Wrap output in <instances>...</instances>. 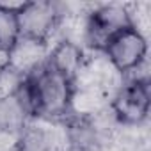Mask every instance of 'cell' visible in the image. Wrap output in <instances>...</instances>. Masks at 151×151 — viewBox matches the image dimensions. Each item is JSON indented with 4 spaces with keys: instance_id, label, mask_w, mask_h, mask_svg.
Wrapping results in <instances>:
<instances>
[{
    "instance_id": "obj_1",
    "label": "cell",
    "mask_w": 151,
    "mask_h": 151,
    "mask_svg": "<svg viewBox=\"0 0 151 151\" xmlns=\"http://www.w3.org/2000/svg\"><path fill=\"white\" fill-rule=\"evenodd\" d=\"M14 94L32 121L64 123L73 116L77 84L52 69L45 59L23 75V80Z\"/></svg>"
},
{
    "instance_id": "obj_2",
    "label": "cell",
    "mask_w": 151,
    "mask_h": 151,
    "mask_svg": "<svg viewBox=\"0 0 151 151\" xmlns=\"http://www.w3.org/2000/svg\"><path fill=\"white\" fill-rule=\"evenodd\" d=\"M64 18L66 14L62 4L48 0L22 2L20 9L16 11L20 37L50 46V39L59 30Z\"/></svg>"
},
{
    "instance_id": "obj_3",
    "label": "cell",
    "mask_w": 151,
    "mask_h": 151,
    "mask_svg": "<svg viewBox=\"0 0 151 151\" xmlns=\"http://www.w3.org/2000/svg\"><path fill=\"white\" fill-rule=\"evenodd\" d=\"M137 25L130 6L126 4H100L86 14L84 41L89 48L101 52L107 41L126 27Z\"/></svg>"
},
{
    "instance_id": "obj_4",
    "label": "cell",
    "mask_w": 151,
    "mask_h": 151,
    "mask_svg": "<svg viewBox=\"0 0 151 151\" xmlns=\"http://www.w3.org/2000/svg\"><path fill=\"white\" fill-rule=\"evenodd\" d=\"M151 86L146 77H135L121 84L112 96L110 110L121 126H140L149 116Z\"/></svg>"
},
{
    "instance_id": "obj_5",
    "label": "cell",
    "mask_w": 151,
    "mask_h": 151,
    "mask_svg": "<svg viewBox=\"0 0 151 151\" xmlns=\"http://www.w3.org/2000/svg\"><path fill=\"white\" fill-rule=\"evenodd\" d=\"M101 53L114 71L128 75L144 64L147 55V39L137 25H132L114 34L103 46Z\"/></svg>"
},
{
    "instance_id": "obj_6",
    "label": "cell",
    "mask_w": 151,
    "mask_h": 151,
    "mask_svg": "<svg viewBox=\"0 0 151 151\" xmlns=\"http://www.w3.org/2000/svg\"><path fill=\"white\" fill-rule=\"evenodd\" d=\"M46 62L52 69H55L59 75H62L64 78L77 84L80 73L86 71L87 57H86L84 46L78 45L77 41L60 39L52 48H48Z\"/></svg>"
},
{
    "instance_id": "obj_7",
    "label": "cell",
    "mask_w": 151,
    "mask_h": 151,
    "mask_svg": "<svg viewBox=\"0 0 151 151\" xmlns=\"http://www.w3.org/2000/svg\"><path fill=\"white\" fill-rule=\"evenodd\" d=\"M29 123H32V119L16 94L0 98V135L16 139Z\"/></svg>"
},
{
    "instance_id": "obj_8",
    "label": "cell",
    "mask_w": 151,
    "mask_h": 151,
    "mask_svg": "<svg viewBox=\"0 0 151 151\" xmlns=\"http://www.w3.org/2000/svg\"><path fill=\"white\" fill-rule=\"evenodd\" d=\"M64 147H57L53 135L50 130L36 126L29 123L25 130L14 139L11 151H60Z\"/></svg>"
},
{
    "instance_id": "obj_9",
    "label": "cell",
    "mask_w": 151,
    "mask_h": 151,
    "mask_svg": "<svg viewBox=\"0 0 151 151\" xmlns=\"http://www.w3.org/2000/svg\"><path fill=\"white\" fill-rule=\"evenodd\" d=\"M20 4H4L0 2V55L9 57L11 50L20 41V30H18V20L16 11L20 9Z\"/></svg>"
}]
</instances>
